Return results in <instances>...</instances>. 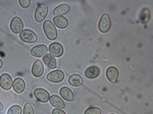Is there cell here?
Here are the masks:
<instances>
[{
    "label": "cell",
    "instance_id": "cell-25",
    "mask_svg": "<svg viewBox=\"0 0 153 114\" xmlns=\"http://www.w3.org/2000/svg\"><path fill=\"white\" fill-rule=\"evenodd\" d=\"M52 114H66L62 109H57V108H54L52 110Z\"/></svg>",
    "mask_w": 153,
    "mask_h": 114
},
{
    "label": "cell",
    "instance_id": "cell-8",
    "mask_svg": "<svg viewBox=\"0 0 153 114\" xmlns=\"http://www.w3.org/2000/svg\"><path fill=\"white\" fill-rule=\"evenodd\" d=\"M47 80L51 83H61L65 80V73L61 70H53L47 74Z\"/></svg>",
    "mask_w": 153,
    "mask_h": 114
},
{
    "label": "cell",
    "instance_id": "cell-17",
    "mask_svg": "<svg viewBox=\"0 0 153 114\" xmlns=\"http://www.w3.org/2000/svg\"><path fill=\"white\" fill-rule=\"evenodd\" d=\"M60 96L62 99H65L66 101H73L75 99V95H74V92L71 90L68 87H63L60 89Z\"/></svg>",
    "mask_w": 153,
    "mask_h": 114
},
{
    "label": "cell",
    "instance_id": "cell-10",
    "mask_svg": "<svg viewBox=\"0 0 153 114\" xmlns=\"http://www.w3.org/2000/svg\"><path fill=\"white\" fill-rule=\"evenodd\" d=\"M106 78L111 84H115L118 80V70L115 66H109L106 69Z\"/></svg>",
    "mask_w": 153,
    "mask_h": 114
},
{
    "label": "cell",
    "instance_id": "cell-27",
    "mask_svg": "<svg viewBox=\"0 0 153 114\" xmlns=\"http://www.w3.org/2000/svg\"><path fill=\"white\" fill-rule=\"evenodd\" d=\"M2 65H3V62H2L1 58H0V69H1V68H2Z\"/></svg>",
    "mask_w": 153,
    "mask_h": 114
},
{
    "label": "cell",
    "instance_id": "cell-13",
    "mask_svg": "<svg viewBox=\"0 0 153 114\" xmlns=\"http://www.w3.org/2000/svg\"><path fill=\"white\" fill-rule=\"evenodd\" d=\"M49 102H50V104L53 106V107H55L57 109H65V101H63V99L58 97L57 95L50 96Z\"/></svg>",
    "mask_w": 153,
    "mask_h": 114
},
{
    "label": "cell",
    "instance_id": "cell-24",
    "mask_svg": "<svg viewBox=\"0 0 153 114\" xmlns=\"http://www.w3.org/2000/svg\"><path fill=\"white\" fill-rule=\"evenodd\" d=\"M30 4H31V1H30V0H19V5L23 7V8L29 7Z\"/></svg>",
    "mask_w": 153,
    "mask_h": 114
},
{
    "label": "cell",
    "instance_id": "cell-20",
    "mask_svg": "<svg viewBox=\"0 0 153 114\" xmlns=\"http://www.w3.org/2000/svg\"><path fill=\"white\" fill-rule=\"evenodd\" d=\"M68 83H70V85L74 86V87H80L83 85L84 81L80 74L74 73L68 78Z\"/></svg>",
    "mask_w": 153,
    "mask_h": 114
},
{
    "label": "cell",
    "instance_id": "cell-9",
    "mask_svg": "<svg viewBox=\"0 0 153 114\" xmlns=\"http://www.w3.org/2000/svg\"><path fill=\"white\" fill-rule=\"evenodd\" d=\"M0 87L4 91H9L12 87V78L9 74L3 73L0 76Z\"/></svg>",
    "mask_w": 153,
    "mask_h": 114
},
{
    "label": "cell",
    "instance_id": "cell-1",
    "mask_svg": "<svg viewBox=\"0 0 153 114\" xmlns=\"http://www.w3.org/2000/svg\"><path fill=\"white\" fill-rule=\"evenodd\" d=\"M43 30L44 33H45L46 37L51 41H54L58 36L57 30H56V27L54 26V24L50 21H45L43 24Z\"/></svg>",
    "mask_w": 153,
    "mask_h": 114
},
{
    "label": "cell",
    "instance_id": "cell-2",
    "mask_svg": "<svg viewBox=\"0 0 153 114\" xmlns=\"http://www.w3.org/2000/svg\"><path fill=\"white\" fill-rule=\"evenodd\" d=\"M48 13V6L45 3H40L35 11V21L37 23H41L45 19Z\"/></svg>",
    "mask_w": 153,
    "mask_h": 114
},
{
    "label": "cell",
    "instance_id": "cell-28",
    "mask_svg": "<svg viewBox=\"0 0 153 114\" xmlns=\"http://www.w3.org/2000/svg\"><path fill=\"white\" fill-rule=\"evenodd\" d=\"M110 114H114V113H110Z\"/></svg>",
    "mask_w": 153,
    "mask_h": 114
},
{
    "label": "cell",
    "instance_id": "cell-22",
    "mask_svg": "<svg viewBox=\"0 0 153 114\" xmlns=\"http://www.w3.org/2000/svg\"><path fill=\"white\" fill-rule=\"evenodd\" d=\"M23 112H24V114H35L33 106H32V104H30V103L25 104Z\"/></svg>",
    "mask_w": 153,
    "mask_h": 114
},
{
    "label": "cell",
    "instance_id": "cell-6",
    "mask_svg": "<svg viewBox=\"0 0 153 114\" xmlns=\"http://www.w3.org/2000/svg\"><path fill=\"white\" fill-rule=\"evenodd\" d=\"M48 51L50 53V55H52L53 57H60L63 54V47L57 42H53L49 46Z\"/></svg>",
    "mask_w": 153,
    "mask_h": 114
},
{
    "label": "cell",
    "instance_id": "cell-21",
    "mask_svg": "<svg viewBox=\"0 0 153 114\" xmlns=\"http://www.w3.org/2000/svg\"><path fill=\"white\" fill-rule=\"evenodd\" d=\"M7 114H22V108L19 105H12L7 111Z\"/></svg>",
    "mask_w": 153,
    "mask_h": 114
},
{
    "label": "cell",
    "instance_id": "cell-7",
    "mask_svg": "<svg viewBox=\"0 0 153 114\" xmlns=\"http://www.w3.org/2000/svg\"><path fill=\"white\" fill-rule=\"evenodd\" d=\"M34 96H35V98L37 100L40 101L42 103L48 102L49 99H50V95H49L48 91L44 90V89H41V88H38L34 91Z\"/></svg>",
    "mask_w": 153,
    "mask_h": 114
},
{
    "label": "cell",
    "instance_id": "cell-11",
    "mask_svg": "<svg viewBox=\"0 0 153 114\" xmlns=\"http://www.w3.org/2000/svg\"><path fill=\"white\" fill-rule=\"evenodd\" d=\"M31 54L35 57H44L48 54V47L45 45H37L31 49Z\"/></svg>",
    "mask_w": 153,
    "mask_h": 114
},
{
    "label": "cell",
    "instance_id": "cell-15",
    "mask_svg": "<svg viewBox=\"0 0 153 114\" xmlns=\"http://www.w3.org/2000/svg\"><path fill=\"white\" fill-rule=\"evenodd\" d=\"M100 74V69L98 66H89V67L85 70V76L88 78H98Z\"/></svg>",
    "mask_w": 153,
    "mask_h": 114
},
{
    "label": "cell",
    "instance_id": "cell-19",
    "mask_svg": "<svg viewBox=\"0 0 153 114\" xmlns=\"http://www.w3.org/2000/svg\"><path fill=\"white\" fill-rule=\"evenodd\" d=\"M43 61H44V63H45L46 65L51 69L56 68V66H57L56 58L55 57H53L52 55H50V54H46V55L43 57Z\"/></svg>",
    "mask_w": 153,
    "mask_h": 114
},
{
    "label": "cell",
    "instance_id": "cell-14",
    "mask_svg": "<svg viewBox=\"0 0 153 114\" xmlns=\"http://www.w3.org/2000/svg\"><path fill=\"white\" fill-rule=\"evenodd\" d=\"M12 87H13V90L16 94H21V93H23L25 91V89H26V83H25V81L23 78H18L12 81Z\"/></svg>",
    "mask_w": 153,
    "mask_h": 114
},
{
    "label": "cell",
    "instance_id": "cell-16",
    "mask_svg": "<svg viewBox=\"0 0 153 114\" xmlns=\"http://www.w3.org/2000/svg\"><path fill=\"white\" fill-rule=\"evenodd\" d=\"M68 11H70V6L68 4H60L55 7V9L53 10V14L54 16H63Z\"/></svg>",
    "mask_w": 153,
    "mask_h": 114
},
{
    "label": "cell",
    "instance_id": "cell-4",
    "mask_svg": "<svg viewBox=\"0 0 153 114\" xmlns=\"http://www.w3.org/2000/svg\"><path fill=\"white\" fill-rule=\"evenodd\" d=\"M19 38L24 42H26V43H35V42H37V40H38L37 34L35 32L32 31V30H29V29L23 30L22 33L19 34Z\"/></svg>",
    "mask_w": 153,
    "mask_h": 114
},
{
    "label": "cell",
    "instance_id": "cell-23",
    "mask_svg": "<svg viewBox=\"0 0 153 114\" xmlns=\"http://www.w3.org/2000/svg\"><path fill=\"white\" fill-rule=\"evenodd\" d=\"M85 114H101V109L99 107H89L86 109Z\"/></svg>",
    "mask_w": 153,
    "mask_h": 114
},
{
    "label": "cell",
    "instance_id": "cell-18",
    "mask_svg": "<svg viewBox=\"0 0 153 114\" xmlns=\"http://www.w3.org/2000/svg\"><path fill=\"white\" fill-rule=\"evenodd\" d=\"M54 26L59 29H65L68 26V21L65 16H55L53 17Z\"/></svg>",
    "mask_w": 153,
    "mask_h": 114
},
{
    "label": "cell",
    "instance_id": "cell-3",
    "mask_svg": "<svg viewBox=\"0 0 153 114\" xmlns=\"http://www.w3.org/2000/svg\"><path fill=\"white\" fill-rule=\"evenodd\" d=\"M111 28V19L108 14H102V16L100 17L99 24H98V29L101 33H107Z\"/></svg>",
    "mask_w": 153,
    "mask_h": 114
},
{
    "label": "cell",
    "instance_id": "cell-5",
    "mask_svg": "<svg viewBox=\"0 0 153 114\" xmlns=\"http://www.w3.org/2000/svg\"><path fill=\"white\" fill-rule=\"evenodd\" d=\"M10 30L14 34H21L24 30V23L21 19V17L16 16L11 19L10 21Z\"/></svg>",
    "mask_w": 153,
    "mask_h": 114
},
{
    "label": "cell",
    "instance_id": "cell-12",
    "mask_svg": "<svg viewBox=\"0 0 153 114\" xmlns=\"http://www.w3.org/2000/svg\"><path fill=\"white\" fill-rule=\"evenodd\" d=\"M44 73V66L43 63L41 62V60H36L35 62L33 63V66H32V73H33L34 76L36 78H40L42 76V74Z\"/></svg>",
    "mask_w": 153,
    "mask_h": 114
},
{
    "label": "cell",
    "instance_id": "cell-26",
    "mask_svg": "<svg viewBox=\"0 0 153 114\" xmlns=\"http://www.w3.org/2000/svg\"><path fill=\"white\" fill-rule=\"evenodd\" d=\"M2 110H3V104L0 102V111H2Z\"/></svg>",
    "mask_w": 153,
    "mask_h": 114
}]
</instances>
